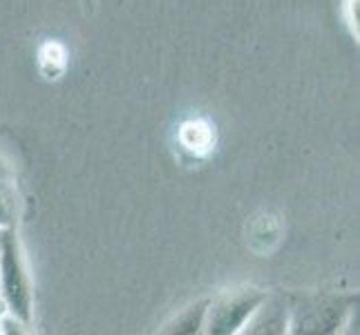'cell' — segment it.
<instances>
[{
  "label": "cell",
  "instance_id": "cell-5",
  "mask_svg": "<svg viewBox=\"0 0 360 335\" xmlns=\"http://www.w3.org/2000/svg\"><path fill=\"white\" fill-rule=\"evenodd\" d=\"M208 302L210 300H200L191 306H186L184 311L168 322V324L161 329L164 333H202L204 331V322H206V311H208Z\"/></svg>",
  "mask_w": 360,
  "mask_h": 335
},
{
  "label": "cell",
  "instance_id": "cell-4",
  "mask_svg": "<svg viewBox=\"0 0 360 335\" xmlns=\"http://www.w3.org/2000/svg\"><path fill=\"white\" fill-rule=\"evenodd\" d=\"M242 333H289L287 295H266V300L255 308Z\"/></svg>",
  "mask_w": 360,
  "mask_h": 335
},
{
  "label": "cell",
  "instance_id": "cell-7",
  "mask_svg": "<svg viewBox=\"0 0 360 335\" xmlns=\"http://www.w3.org/2000/svg\"><path fill=\"white\" fill-rule=\"evenodd\" d=\"M0 177H11V175H9V170H7V166L3 164V161H0Z\"/></svg>",
  "mask_w": 360,
  "mask_h": 335
},
{
  "label": "cell",
  "instance_id": "cell-3",
  "mask_svg": "<svg viewBox=\"0 0 360 335\" xmlns=\"http://www.w3.org/2000/svg\"><path fill=\"white\" fill-rule=\"evenodd\" d=\"M266 291L255 287H240L219 293L208 302L204 333L208 335H235L242 333L255 308L266 300Z\"/></svg>",
  "mask_w": 360,
  "mask_h": 335
},
{
  "label": "cell",
  "instance_id": "cell-6",
  "mask_svg": "<svg viewBox=\"0 0 360 335\" xmlns=\"http://www.w3.org/2000/svg\"><path fill=\"white\" fill-rule=\"evenodd\" d=\"M18 192L11 177H0V228H16Z\"/></svg>",
  "mask_w": 360,
  "mask_h": 335
},
{
  "label": "cell",
  "instance_id": "cell-1",
  "mask_svg": "<svg viewBox=\"0 0 360 335\" xmlns=\"http://www.w3.org/2000/svg\"><path fill=\"white\" fill-rule=\"evenodd\" d=\"M0 300L25 327L34 317V289L16 228H0Z\"/></svg>",
  "mask_w": 360,
  "mask_h": 335
},
{
  "label": "cell",
  "instance_id": "cell-2",
  "mask_svg": "<svg viewBox=\"0 0 360 335\" xmlns=\"http://www.w3.org/2000/svg\"><path fill=\"white\" fill-rule=\"evenodd\" d=\"M356 297L338 293H293L287 295L289 333H336L349 315Z\"/></svg>",
  "mask_w": 360,
  "mask_h": 335
}]
</instances>
